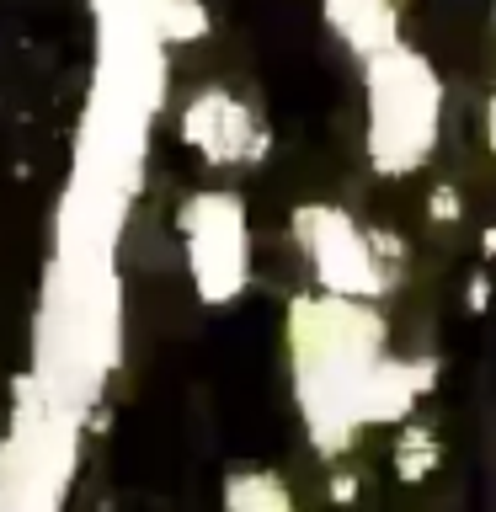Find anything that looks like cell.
<instances>
[{
	"label": "cell",
	"mask_w": 496,
	"mask_h": 512,
	"mask_svg": "<svg viewBox=\"0 0 496 512\" xmlns=\"http://www.w3.org/2000/svg\"><path fill=\"white\" fill-rule=\"evenodd\" d=\"M123 331H128V304H123L118 251L48 246L38 310H32V363H27L38 390L91 422L112 374L123 368Z\"/></svg>",
	"instance_id": "1"
},
{
	"label": "cell",
	"mask_w": 496,
	"mask_h": 512,
	"mask_svg": "<svg viewBox=\"0 0 496 512\" xmlns=\"http://www.w3.org/2000/svg\"><path fill=\"white\" fill-rule=\"evenodd\" d=\"M288 390L304 422V443L320 459L352 454L363 438V395L390 358V315L368 299H336L320 288L288 299Z\"/></svg>",
	"instance_id": "2"
},
{
	"label": "cell",
	"mask_w": 496,
	"mask_h": 512,
	"mask_svg": "<svg viewBox=\"0 0 496 512\" xmlns=\"http://www.w3.org/2000/svg\"><path fill=\"white\" fill-rule=\"evenodd\" d=\"M443 112V70L416 43L400 38L363 59V160L379 182H406L427 171L443 144Z\"/></svg>",
	"instance_id": "3"
},
{
	"label": "cell",
	"mask_w": 496,
	"mask_h": 512,
	"mask_svg": "<svg viewBox=\"0 0 496 512\" xmlns=\"http://www.w3.org/2000/svg\"><path fill=\"white\" fill-rule=\"evenodd\" d=\"M86 416L38 390V379H11V422L0 438V512H70Z\"/></svg>",
	"instance_id": "4"
},
{
	"label": "cell",
	"mask_w": 496,
	"mask_h": 512,
	"mask_svg": "<svg viewBox=\"0 0 496 512\" xmlns=\"http://www.w3.org/2000/svg\"><path fill=\"white\" fill-rule=\"evenodd\" d=\"M176 240H182V267L198 304L230 310L246 299L256 278L251 262V208L235 187H192L176 203Z\"/></svg>",
	"instance_id": "5"
},
{
	"label": "cell",
	"mask_w": 496,
	"mask_h": 512,
	"mask_svg": "<svg viewBox=\"0 0 496 512\" xmlns=\"http://www.w3.org/2000/svg\"><path fill=\"white\" fill-rule=\"evenodd\" d=\"M288 235H294V251L320 294L379 304L384 294L400 288V278L374 246V224L352 219L342 203H320V198L299 203L288 214Z\"/></svg>",
	"instance_id": "6"
},
{
	"label": "cell",
	"mask_w": 496,
	"mask_h": 512,
	"mask_svg": "<svg viewBox=\"0 0 496 512\" xmlns=\"http://www.w3.org/2000/svg\"><path fill=\"white\" fill-rule=\"evenodd\" d=\"M176 139L214 171H251L272 155V128L256 112V102H246L235 86H219V80H208L182 102Z\"/></svg>",
	"instance_id": "7"
},
{
	"label": "cell",
	"mask_w": 496,
	"mask_h": 512,
	"mask_svg": "<svg viewBox=\"0 0 496 512\" xmlns=\"http://www.w3.org/2000/svg\"><path fill=\"white\" fill-rule=\"evenodd\" d=\"M320 22H326L331 38L363 64V59H374L379 48L400 43L406 11H400V0H320Z\"/></svg>",
	"instance_id": "8"
},
{
	"label": "cell",
	"mask_w": 496,
	"mask_h": 512,
	"mask_svg": "<svg viewBox=\"0 0 496 512\" xmlns=\"http://www.w3.org/2000/svg\"><path fill=\"white\" fill-rule=\"evenodd\" d=\"M219 512H299L294 486L278 470H262V464H246V470H230L219 486Z\"/></svg>",
	"instance_id": "9"
},
{
	"label": "cell",
	"mask_w": 496,
	"mask_h": 512,
	"mask_svg": "<svg viewBox=\"0 0 496 512\" xmlns=\"http://www.w3.org/2000/svg\"><path fill=\"white\" fill-rule=\"evenodd\" d=\"M443 464V438L432 432L427 422H416V416H406L395 432V448H390V470L400 486H422V480H432V470Z\"/></svg>",
	"instance_id": "10"
},
{
	"label": "cell",
	"mask_w": 496,
	"mask_h": 512,
	"mask_svg": "<svg viewBox=\"0 0 496 512\" xmlns=\"http://www.w3.org/2000/svg\"><path fill=\"white\" fill-rule=\"evenodd\" d=\"M155 32L166 48H192L214 32V11L208 0H160L155 6Z\"/></svg>",
	"instance_id": "11"
},
{
	"label": "cell",
	"mask_w": 496,
	"mask_h": 512,
	"mask_svg": "<svg viewBox=\"0 0 496 512\" xmlns=\"http://www.w3.org/2000/svg\"><path fill=\"white\" fill-rule=\"evenodd\" d=\"M427 219L443 224V230H454V224L464 219V192L454 182H432L427 187Z\"/></svg>",
	"instance_id": "12"
},
{
	"label": "cell",
	"mask_w": 496,
	"mask_h": 512,
	"mask_svg": "<svg viewBox=\"0 0 496 512\" xmlns=\"http://www.w3.org/2000/svg\"><path fill=\"white\" fill-rule=\"evenodd\" d=\"M464 310H470V315L491 310V278H486V272H475V278L464 283Z\"/></svg>",
	"instance_id": "13"
},
{
	"label": "cell",
	"mask_w": 496,
	"mask_h": 512,
	"mask_svg": "<svg viewBox=\"0 0 496 512\" xmlns=\"http://www.w3.org/2000/svg\"><path fill=\"white\" fill-rule=\"evenodd\" d=\"M331 502H358V475L352 470H331Z\"/></svg>",
	"instance_id": "14"
},
{
	"label": "cell",
	"mask_w": 496,
	"mask_h": 512,
	"mask_svg": "<svg viewBox=\"0 0 496 512\" xmlns=\"http://www.w3.org/2000/svg\"><path fill=\"white\" fill-rule=\"evenodd\" d=\"M480 134H486V155L496 160V91L486 96V112H480Z\"/></svg>",
	"instance_id": "15"
},
{
	"label": "cell",
	"mask_w": 496,
	"mask_h": 512,
	"mask_svg": "<svg viewBox=\"0 0 496 512\" xmlns=\"http://www.w3.org/2000/svg\"><path fill=\"white\" fill-rule=\"evenodd\" d=\"M480 256H496V224H486V230H480Z\"/></svg>",
	"instance_id": "16"
},
{
	"label": "cell",
	"mask_w": 496,
	"mask_h": 512,
	"mask_svg": "<svg viewBox=\"0 0 496 512\" xmlns=\"http://www.w3.org/2000/svg\"><path fill=\"white\" fill-rule=\"evenodd\" d=\"M491 11H496V0H491Z\"/></svg>",
	"instance_id": "17"
}]
</instances>
